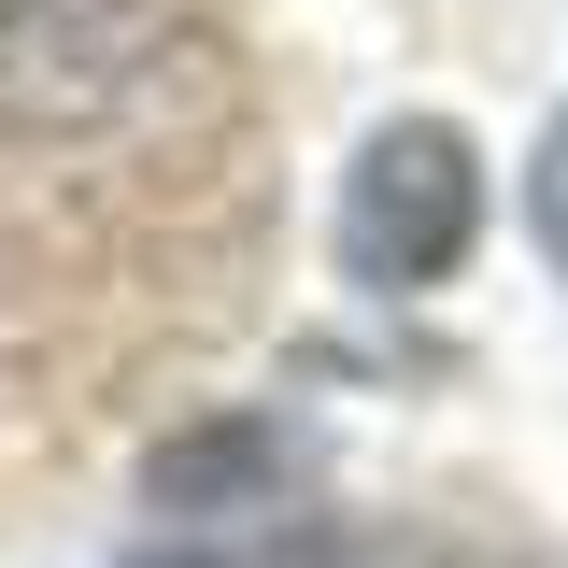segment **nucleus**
I'll use <instances>...</instances> for the list:
<instances>
[{"label":"nucleus","mask_w":568,"mask_h":568,"mask_svg":"<svg viewBox=\"0 0 568 568\" xmlns=\"http://www.w3.org/2000/svg\"><path fill=\"white\" fill-rule=\"evenodd\" d=\"M469 227H484V156H469V129L384 114V129L355 142V171H342V271L355 284L426 298V284L469 256Z\"/></svg>","instance_id":"1"},{"label":"nucleus","mask_w":568,"mask_h":568,"mask_svg":"<svg viewBox=\"0 0 568 568\" xmlns=\"http://www.w3.org/2000/svg\"><path fill=\"white\" fill-rule=\"evenodd\" d=\"M142 568H342V540L313 511H256V526H200V540H156Z\"/></svg>","instance_id":"2"},{"label":"nucleus","mask_w":568,"mask_h":568,"mask_svg":"<svg viewBox=\"0 0 568 568\" xmlns=\"http://www.w3.org/2000/svg\"><path fill=\"white\" fill-rule=\"evenodd\" d=\"M540 242L568 256V114H555V142H540Z\"/></svg>","instance_id":"3"}]
</instances>
